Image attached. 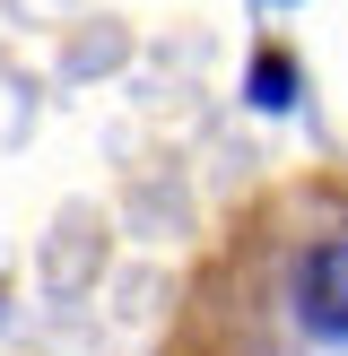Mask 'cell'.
<instances>
[{
  "label": "cell",
  "instance_id": "7a4b0ae2",
  "mask_svg": "<svg viewBox=\"0 0 348 356\" xmlns=\"http://www.w3.org/2000/svg\"><path fill=\"white\" fill-rule=\"evenodd\" d=\"M287 87H296L287 61H261V70H253V104H287Z\"/></svg>",
  "mask_w": 348,
  "mask_h": 356
},
{
  "label": "cell",
  "instance_id": "6da1fadb",
  "mask_svg": "<svg viewBox=\"0 0 348 356\" xmlns=\"http://www.w3.org/2000/svg\"><path fill=\"white\" fill-rule=\"evenodd\" d=\"M296 313H305L322 339H348V235L313 243V252L296 261Z\"/></svg>",
  "mask_w": 348,
  "mask_h": 356
}]
</instances>
